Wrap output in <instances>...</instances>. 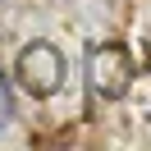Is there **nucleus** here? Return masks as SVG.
<instances>
[{"mask_svg":"<svg viewBox=\"0 0 151 151\" xmlns=\"http://www.w3.org/2000/svg\"><path fill=\"white\" fill-rule=\"evenodd\" d=\"M19 78H23V87H28L32 96H50L60 87V78H64L60 50L46 46V41H32V46L19 55Z\"/></svg>","mask_w":151,"mask_h":151,"instance_id":"1","label":"nucleus"},{"mask_svg":"<svg viewBox=\"0 0 151 151\" xmlns=\"http://www.w3.org/2000/svg\"><path fill=\"white\" fill-rule=\"evenodd\" d=\"M128 78H133V69H128V55H124L119 46L92 50V87L105 96V101H114V96L128 92Z\"/></svg>","mask_w":151,"mask_h":151,"instance_id":"2","label":"nucleus"}]
</instances>
